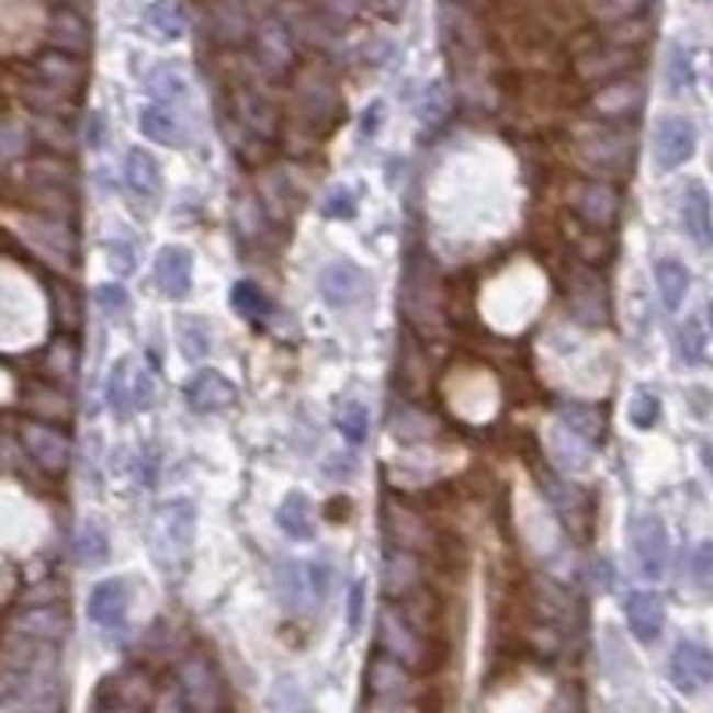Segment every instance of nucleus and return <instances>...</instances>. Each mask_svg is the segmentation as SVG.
I'll use <instances>...</instances> for the list:
<instances>
[{"label":"nucleus","mask_w":713,"mask_h":713,"mask_svg":"<svg viewBox=\"0 0 713 713\" xmlns=\"http://www.w3.org/2000/svg\"><path fill=\"white\" fill-rule=\"evenodd\" d=\"M107 264L114 275H128V271H136V247L128 239H107Z\"/></svg>","instance_id":"52"},{"label":"nucleus","mask_w":713,"mask_h":713,"mask_svg":"<svg viewBox=\"0 0 713 713\" xmlns=\"http://www.w3.org/2000/svg\"><path fill=\"white\" fill-rule=\"evenodd\" d=\"M546 493L556 507L564 510V518H570V513H581L585 510V496L578 485H570V482H561V478H546Z\"/></svg>","instance_id":"48"},{"label":"nucleus","mask_w":713,"mask_h":713,"mask_svg":"<svg viewBox=\"0 0 713 713\" xmlns=\"http://www.w3.org/2000/svg\"><path fill=\"white\" fill-rule=\"evenodd\" d=\"M185 399H190V407L200 410V414H222L228 410L239 399V389L233 382H228L222 371H214V367H204V371H196V375L185 382Z\"/></svg>","instance_id":"10"},{"label":"nucleus","mask_w":713,"mask_h":713,"mask_svg":"<svg viewBox=\"0 0 713 713\" xmlns=\"http://www.w3.org/2000/svg\"><path fill=\"white\" fill-rule=\"evenodd\" d=\"M706 342H710V336H706V325H703V318H684L681 325H678V332H675V356H678V364H684V367H699L706 361Z\"/></svg>","instance_id":"30"},{"label":"nucleus","mask_w":713,"mask_h":713,"mask_svg":"<svg viewBox=\"0 0 713 713\" xmlns=\"http://www.w3.org/2000/svg\"><path fill=\"white\" fill-rule=\"evenodd\" d=\"M271 706L275 710H299L304 706V695H299V689H296V681L293 678H279L275 681V689H271Z\"/></svg>","instance_id":"55"},{"label":"nucleus","mask_w":713,"mask_h":713,"mask_svg":"<svg viewBox=\"0 0 713 713\" xmlns=\"http://www.w3.org/2000/svg\"><path fill=\"white\" fill-rule=\"evenodd\" d=\"M404 314H407L410 325L421 328V332H428V328L435 332L439 321H442L435 282L428 279V275H421L418 268H410L407 279H404Z\"/></svg>","instance_id":"12"},{"label":"nucleus","mask_w":713,"mask_h":713,"mask_svg":"<svg viewBox=\"0 0 713 713\" xmlns=\"http://www.w3.org/2000/svg\"><path fill=\"white\" fill-rule=\"evenodd\" d=\"M193 532H196V513L190 499H171L161 507V518H157V542L165 550H171V561L182 556L193 546Z\"/></svg>","instance_id":"13"},{"label":"nucleus","mask_w":713,"mask_h":713,"mask_svg":"<svg viewBox=\"0 0 713 713\" xmlns=\"http://www.w3.org/2000/svg\"><path fill=\"white\" fill-rule=\"evenodd\" d=\"M307 578H310V599H314V610H318L325 599H328V589H332V567L321 564V561H310L307 564Z\"/></svg>","instance_id":"54"},{"label":"nucleus","mask_w":713,"mask_h":713,"mask_svg":"<svg viewBox=\"0 0 713 713\" xmlns=\"http://www.w3.org/2000/svg\"><path fill=\"white\" fill-rule=\"evenodd\" d=\"M139 133L147 136L150 143H161V147H179L182 143V128H179V118L171 114V107L165 104H147L139 107Z\"/></svg>","instance_id":"28"},{"label":"nucleus","mask_w":713,"mask_h":713,"mask_svg":"<svg viewBox=\"0 0 713 713\" xmlns=\"http://www.w3.org/2000/svg\"><path fill=\"white\" fill-rule=\"evenodd\" d=\"M33 76L39 82H47L50 90H57L65 100H76V93L86 86V65H82V57H71V54H61V50H47V54L36 57Z\"/></svg>","instance_id":"11"},{"label":"nucleus","mask_w":713,"mask_h":713,"mask_svg":"<svg viewBox=\"0 0 713 713\" xmlns=\"http://www.w3.org/2000/svg\"><path fill=\"white\" fill-rule=\"evenodd\" d=\"M710 581H713V546H710V542H699V546L692 550V556H689V585L699 596H706Z\"/></svg>","instance_id":"44"},{"label":"nucleus","mask_w":713,"mask_h":713,"mask_svg":"<svg viewBox=\"0 0 713 713\" xmlns=\"http://www.w3.org/2000/svg\"><path fill=\"white\" fill-rule=\"evenodd\" d=\"M567 307L578 321L585 325H603L610 304H607V282L596 275L589 268L570 271L567 279Z\"/></svg>","instance_id":"7"},{"label":"nucleus","mask_w":713,"mask_h":713,"mask_svg":"<svg viewBox=\"0 0 713 713\" xmlns=\"http://www.w3.org/2000/svg\"><path fill=\"white\" fill-rule=\"evenodd\" d=\"M681 228L699 250H710V193L703 182H689L681 193Z\"/></svg>","instance_id":"19"},{"label":"nucleus","mask_w":713,"mask_h":713,"mask_svg":"<svg viewBox=\"0 0 713 713\" xmlns=\"http://www.w3.org/2000/svg\"><path fill=\"white\" fill-rule=\"evenodd\" d=\"M82 139H86V147H104V114L100 111H90L86 114V128H82Z\"/></svg>","instance_id":"58"},{"label":"nucleus","mask_w":713,"mask_h":713,"mask_svg":"<svg viewBox=\"0 0 713 713\" xmlns=\"http://www.w3.org/2000/svg\"><path fill=\"white\" fill-rule=\"evenodd\" d=\"M29 196L36 200L39 211H47L50 218L65 222L71 211H76V190H71V176L61 161L54 157H43V161L29 165Z\"/></svg>","instance_id":"3"},{"label":"nucleus","mask_w":713,"mask_h":713,"mask_svg":"<svg viewBox=\"0 0 713 713\" xmlns=\"http://www.w3.org/2000/svg\"><path fill=\"white\" fill-rule=\"evenodd\" d=\"M336 425H339L342 439H350L353 446H361V442L367 439L371 414H367V407L361 404V399H342L339 410H336Z\"/></svg>","instance_id":"40"},{"label":"nucleus","mask_w":713,"mask_h":713,"mask_svg":"<svg viewBox=\"0 0 713 713\" xmlns=\"http://www.w3.org/2000/svg\"><path fill=\"white\" fill-rule=\"evenodd\" d=\"M47 39H50L54 50L71 54V57H86L93 47V25L82 11L57 4L47 19Z\"/></svg>","instance_id":"8"},{"label":"nucleus","mask_w":713,"mask_h":713,"mask_svg":"<svg viewBox=\"0 0 713 713\" xmlns=\"http://www.w3.org/2000/svg\"><path fill=\"white\" fill-rule=\"evenodd\" d=\"M125 185L133 190L139 200H154L161 196V165L154 161V154L143 147L125 154Z\"/></svg>","instance_id":"23"},{"label":"nucleus","mask_w":713,"mask_h":713,"mask_svg":"<svg viewBox=\"0 0 713 713\" xmlns=\"http://www.w3.org/2000/svg\"><path fill=\"white\" fill-rule=\"evenodd\" d=\"M318 293L332 310H356L367 304L371 293H375V279H371L356 261L339 257V261H328L321 268Z\"/></svg>","instance_id":"2"},{"label":"nucleus","mask_w":713,"mask_h":713,"mask_svg":"<svg viewBox=\"0 0 713 713\" xmlns=\"http://www.w3.org/2000/svg\"><path fill=\"white\" fill-rule=\"evenodd\" d=\"M660 393L653 389V385H638V389L632 393V399H627V421H632L635 428H642V432H649V428L660 421Z\"/></svg>","instance_id":"39"},{"label":"nucleus","mask_w":713,"mask_h":713,"mask_svg":"<svg viewBox=\"0 0 713 713\" xmlns=\"http://www.w3.org/2000/svg\"><path fill=\"white\" fill-rule=\"evenodd\" d=\"M393 432L399 435V439H428L435 432V421L432 418H425V414H418V410H410V407H404L393 418Z\"/></svg>","instance_id":"46"},{"label":"nucleus","mask_w":713,"mask_h":713,"mask_svg":"<svg viewBox=\"0 0 713 713\" xmlns=\"http://www.w3.org/2000/svg\"><path fill=\"white\" fill-rule=\"evenodd\" d=\"M556 418L567 428L570 435L585 439L589 446H596L603 439V414H599L592 404H581V399H561L556 404Z\"/></svg>","instance_id":"24"},{"label":"nucleus","mask_w":713,"mask_h":713,"mask_svg":"<svg viewBox=\"0 0 713 713\" xmlns=\"http://www.w3.org/2000/svg\"><path fill=\"white\" fill-rule=\"evenodd\" d=\"M233 304L239 314H247V318H261L264 307H268V299L264 293L257 290L253 282H236V290H233Z\"/></svg>","instance_id":"51"},{"label":"nucleus","mask_w":713,"mask_h":713,"mask_svg":"<svg viewBox=\"0 0 713 713\" xmlns=\"http://www.w3.org/2000/svg\"><path fill=\"white\" fill-rule=\"evenodd\" d=\"M450 111H453V97H450V90L442 82H432L425 90V97H421V107H418V114H421V125L425 128H439L442 122L450 118Z\"/></svg>","instance_id":"42"},{"label":"nucleus","mask_w":713,"mask_h":713,"mask_svg":"<svg viewBox=\"0 0 713 713\" xmlns=\"http://www.w3.org/2000/svg\"><path fill=\"white\" fill-rule=\"evenodd\" d=\"M561 428H564V425H561ZM561 428H556V432L550 435V450H553V456H556V461H561L564 467H570V471H585V467H589V450H592V446H589V442H585V439L570 435V432H567L570 442H564V432H561Z\"/></svg>","instance_id":"41"},{"label":"nucleus","mask_w":713,"mask_h":713,"mask_svg":"<svg viewBox=\"0 0 713 713\" xmlns=\"http://www.w3.org/2000/svg\"><path fill=\"white\" fill-rule=\"evenodd\" d=\"M125 404H133V389H128V356H122L107 375V407L122 410Z\"/></svg>","instance_id":"49"},{"label":"nucleus","mask_w":713,"mask_h":713,"mask_svg":"<svg viewBox=\"0 0 713 713\" xmlns=\"http://www.w3.org/2000/svg\"><path fill=\"white\" fill-rule=\"evenodd\" d=\"M54 307H57V314H61V325H65V328H76V325H79L76 304H71V296H68L65 285H57V290H54Z\"/></svg>","instance_id":"59"},{"label":"nucleus","mask_w":713,"mask_h":713,"mask_svg":"<svg viewBox=\"0 0 713 713\" xmlns=\"http://www.w3.org/2000/svg\"><path fill=\"white\" fill-rule=\"evenodd\" d=\"M147 93H150L154 104L171 107V104H179V100L185 97V79L171 65H157L150 76H147Z\"/></svg>","instance_id":"37"},{"label":"nucleus","mask_w":713,"mask_h":713,"mask_svg":"<svg viewBox=\"0 0 713 713\" xmlns=\"http://www.w3.org/2000/svg\"><path fill=\"white\" fill-rule=\"evenodd\" d=\"M378 624H382L378 638H382V646H385V653L393 656V660H399V664H418L421 660V638L414 635L404 621H396L393 610H385L378 618Z\"/></svg>","instance_id":"22"},{"label":"nucleus","mask_w":713,"mask_h":713,"mask_svg":"<svg viewBox=\"0 0 713 713\" xmlns=\"http://www.w3.org/2000/svg\"><path fill=\"white\" fill-rule=\"evenodd\" d=\"M596 107H599L603 118L618 122V118H624V114H632V111L642 107V90H638V86H624V82L607 86V90L596 97Z\"/></svg>","instance_id":"36"},{"label":"nucleus","mask_w":713,"mask_h":713,"mask_svg":"<svg viewBox=\"0 0 713 713\" xmlns=\"http://www.w3.org/2000/svg\"><path fill=\"white\" fill-rule=\"evenodd\" d=\"M154 279L168 299H182L193 293V253L185 247H165L157 253Z\"/></svg>","instance_id":"16"},{"label":"nucleus","mask_w":713,"mask_h":713,"mask_svg":"<svg viewBox=\"0 0 713 713\" xmlns=\"http://www.w3.org/2000/svg\"><path fill=\"white\" fill-rule=\"evenodd\" d=\"M296 111L304 114L307 122L314 125H325V122H332V114L339 111V100L332 93V86H325V82H304L296 90Z\"/></svg>","instance_id":"29"},{"label":"nucleus","mask_w":713,"mask_h":713,"mask_svg":"<svg viewBox=\"0 0 713 713\" xmlns=\"http://www.w3.org/2000/svg\"><path fill=\"white\" fill-rule=\"evenodd\" d=\"M632 550L646 578H664L670 564V532L660 513H635L632 521Z\"/></svg>","instance_id":"4"},{"label":"nucleus","mask_w":713,"mask_h":713,"mask_svg":"<svg viewBox=\"0 0 713 713\" xmlns=\"http://www.w3.org/2000/svg\"><path fill=\"white\" fill-rule=\"evenodd\" d=\"M575 211L592 228H610L613 222H618V211H621L618 190H613V185L603 182V179L581 182L578 190H575Z\"/></svg>","instance_id":"15"},{"label":"nucleus","mask_w":713,"mask_h":713,"mask_svg":"<svg viewBox=\"0 0 713 713\" xmlns=\"http://www.w3.org/2000/svg\"><path fill=\"white\" fill-rule=\"evenodd\" d=\"M692 82H695L692 50L684 47L681 39H675V43H670V50H667V86H670V93L681 97L684 90H692Z\"/></svg>","instance_id":"38"},{"label":"nucleus","mask_w":713,"mask_h":713,"mask_svg":"<svg viewBox=\"0 0 713 713\" xmlns=\"http://www.w3.org/2000/svg\"><path fill=\"white\" fill-rule=\"evenodd\" d=\"M578 154L596 176L618 179L624 171H632L635 136H632V128H624L621 122H610V118L589 122L578 128Z\"/></svg>","instance_id":"1"},{"label":"nucleus","mask_w":713,"mask_h":713,"mask_svg":"<svg viewBox=\"0 0 713 713\" xmlns=\"http://www.w3.org/2000/svg\"><path fill=\"white\" fill-rule=\"evenodd\" d=\"M695 143H699V133H695L692 118H684V114H667V118H660L653 128V165L660 171L681 168L695 154Z\"/></svg>","instance_id":"5"},{"label":"nucleus","mask_w":713,"mask_h":713,"mask_svg":"<svg viewBox=\"0 0 713 713\" xmlns=\"http://www.w3.org/2000/svg\"><path fill=\"white\" fill-rule=\"evenodd\" d=\"M47 361H50V367H61V375L68 378L71 371H76V350H71L65 339H57L50 347V353H47Z\"/></svg>","instance_id":"57"},{"label":"nucleus","mask_w":713,"mask_h":713,"mask_svg":"<svg viewBox=\"0 0 713 713\" xmlns=\"http://www.w3.org/2000/svg\"><path fill=\"white\" fill-rule=\"evenodd\" d=\"M65 632V618H57V610L50 607H36V610H29L25 618L19 621V635L29 638V642H57Z\"/></svg>","instance_id":"34"},{"label":"nucleus","mask_w":713,"mask_h":713,"mask_svg":"<svg viewBox=\"0 0 713 713\" xmlns=\"http://www.w3.org/2000/svg\"><path fill=\"white\" fill-rule=\"evenodd\" d=\"M653 279H656V293H660L664 307L678 310L684 304V296H689V285H692L689 268L675 261V257H660V261L653 264Z\"/></svg>","instance_id":"25"},{"label":"nucleus","mask_w":713,"mask_h":713,"mask_svg":"<svg viewBox=\"0 0 713 713\" xmlns=\"http://www.w3.org/2000/svg\"><path fill=\"white\" fill-rule=\"evenodd\" d=\"M382 111H385L382 100H371V104L364 107V118H361V139H367V136H375V133H378V125H382Z\"/></svg>","instance_id":"61"},{"label":"nucleus","mask_w":713,"mask_h":713,"mask_svg":"<svg viewBox=\"0 0 713 713\" xmlns=\"http://www.w3.org/2000/svg\"><path fill=\"white\" fill-rule=\"evenodd\" d=\"M22 442H25L29 456H33L43 471H50V475H61L71 461V442L50 425H25Z\"/></svg>","instance_id":"14"},{"label":"nucleus","mask_w":713,"mask_h":713,"mask_svg":"<svg viewBox=\"0 0 713 713\" xmlns=\"http://www.w3.org/2000/svg\"><path fill=\"white\" fill-rule=\"evenodd\" d=\"M211 25L222 43H242L250 33V11L242 8V0H211Z\"/></svg>","instance_id":"26"},{"label":"nucleus","mask_w":713,"mask_h":713,"mask_svg":"<svg viewBox=\"0 0 713 713\" xmlns=\"http://www.w3.org/2000/svg\"><path fill=\"white\" fill-rule=\"evenodd\" d=\"M179 689L185 695V703L200 706V710H211L218 706V678L204 660H185L179 670Z\"/></svg>","instance_id":"21"},{"label":"nucleus","mask_w":713,"mask_h":713,"mask_svg":"<svg viewBox=\"0 0 713 713\" xmlns=\"http://www.w3.org/2000/svg\"><path fill=\"white\" fill-rule=\"evenodd\" d=\"M125 613H128V581L125 578H104L90 592L93 624H100L104 632H118V627H125Z\"/></svg>","instance_id":"17"},{"label":"nucleus","mask_w":713,"mask_h":713,"mask_svg":"<svg viewBox=\"0 0 713 713\" xmlns=\"http://www.w3.org/2000/svg\"><path fill=\"white\" fill-rule=\"evenodd\" d=\"M39 139L47 143L50 150H61V154H68L71 147H76V133H71V125L65 122V114L39 118Z\"/></svg>","instance_id":"45"},{"label":"nucleus","mask_w":713,"mask_h":713,"mask_svg":"<svg viewBox=\"0 0 713 713\" xmlns=\"http://www.w3.org/2000/svg\"><path fill=\"white\" fill-rule=\"evenodd\" d=\"M371 684H375V692L382 695H399V692H407V670L389 656V660H378L371 667Z\"/></svg>","instance_id":"43"},{"label":"nucleus","mask_w":713,"mask_h":713,"mask_svg":"<svg viewBox=\"0 0 713 713\" xmlns=\"http://www.w3.org/2000/svg\"><path fill=\"white\" fill-rule=\"evenodd\" d=\"M143 22H147V29L157 39L176 43L185 36V19H182L179 4H171V0H150V4L143 8Z\"/></svg>","instance_id":"32"},{"label":"nucleus","mask_w":713,"mask_h":713,"mask_svg":"<svg viewBox=\"0 0 713 713\" xmlns=\"http://www.w3.org/2000/svg\"><path fill=\"white\" fill-rule=\"evenodd\" d=\"M364 607H367V581H353L347 596V627L356 635L364 627Z\"/></svg>","instance_id":"53"},{"label":"nucleus","mask_w":713,"mask_h":713,"mask_svg":"<svg viewBox=\"0 0 713 713\" xmlns=\"http://www.w3.org/2000/svg\"><path fill=\"white\" fill-rule=\"evenodd\" d=\"M176 339H179L182 356L190 364H200L211 353V328L204 318H196V314H182V318L176 321Z\"/></svg>","instance_id":"31"},{"label":"nucleus","mask_w":713,"mask_h":713,"mask_svg":"<svg viewBox=\"0 0 713 713\" xmlns=\"http://www.w3.org/2000/svg\"><path fill=\"white\" fill-rule=\"evenodd\" d=\"M371 8L382 11V14H389V19H396L399 11H404V0H367Z\"/></svg>","instance_id":"62"},{"label":"nucleus","mask_w":713,"mask_h":713,"mask_svg":"<svg viewBox=\"0 0 713 713\" xmlns=\"http://www.w3.org/2000/svg\"><path fill=\"white\" fill-rule=\"evenodd\" d=\"M275 521L290 539L304 542V539L314 535V503L304 493H285V499L279 503Z\"/></svg>","instance_id":"27"},{"label":"nucleus","mask_w":713,"mask_h":713,"mask_svg":"<svg viewBox=\"0 0 713 713\" xmlns=\"http://www.w3.org/2000/svg\"><path fill=\"white\" fill-rule=\"evenodd\" d=\"M257 57H261V65L268 71H285L293 65V57H296V43H293V33H290V25H285L282 19H268L257 25Z\"/></svg>","instance_id":"18"},{"label":"nucleus","mask_w":713,"mask_h":713,"mask_svg":"<svg viewBox=\"0 0 713 713\" xmlns=\"http://www.w3.org/2000/svg\"><path fill=\"white\" fill-rule=\"evenodd\" d=\"M275 592H279V603L290 610V613L314 610L307 564H299V561H282L279 570H275Z\"/></svg>","instance_id":"20"},{"label":"nucleus","mask_w":713,"mask_h":713,"mask_svg":"<svg viewBox=\"0 0 713 713\" xmlns=\"http://www.w3.org/2000/svg\"><path fill=\"white\" fill-rule=\"evenodd\" d=\"M325 14L332 19V25H350L361 11V0H325Z\"/></svg>","instance_id":"56"},{"label":"nucleus","mask_w":713,"mask_h":713,"mask_svg":"<svg viewBox=\"0 0 713 713\" xmlns=\"http://www.w3.org/2000/svg\"><path fill=\"white\" fill-rule=\"evenodd\" d=\"M107 553H111V542H107L104 528L97 521H82L76 532V561L86 567H100L107 561Z\"/></svg>","instance_id":"35"},{"label":"nucleus","mask_w":713,"mask_h":713,"mask_svg":"<svg viewBox=\"0 0 713 713\" xmlns=\"http://www.w3.org/2000/svg\"><path fill=\"white\" fill-rule=\"evenodd\" d=\"M150 404H154V375H150V371H136L133 407H150Z\"/></svg>","instance_id":"60"},{"label":"nucleus","mask_w":713,"mask_h":713,"mask_svg":"<svg viewBox=\"0 0 713 713\" xmlns=\"http://www.w3.org/2000/svg\"><path fill=\"white\" fill-rule=\"evenodd\" d=\"M624 618H627V632H632L642 646H653L656 638L664 632V621H667V607H664V596L660 592H627L624 599Z\"/></svg>","instance_id":"9"},{"label":"nucleus","mask_w":713,"mask_h":713,"mask_svg":"<svg viewBox=\"0 0 713 713\" xmlns=\"http://www.w3.org/2000/svg\"><path fill=\"white\" fill-rule=\"evenodd\" d=\"M318 207H321L325 218H336V222L353 218V214H356V193L350 190V185H332Z\"/></svg>","instance_id":"47"},{"label":"nucleus","mask_w":713,"mask_h":713,"mask_svg":"<svg viewBox=\"0 0 713 713\" xmlns=\"http://www.w3.org/2000/svg\"><path fill=\"white\" fill-rule=\"evenodd\" d=\"M93 299H97V307L107 314V318H122V314H128V293H125L122 282L100 285V290L93 293Z\"/></svg>","instance_id":"50"},{"label":"nucleus","mask_w":713,"mask_h":713,"mask_svg":"<svg viewBox=\"0 0 713 713\" xmlns=\"http://www.w3.org/2000/svg\"><path fill=\"white\" fill-rule=\"evenodd\" d=\"M670 681L675 689L684 695H695L703 692L706 684L713 681V656L706 646H699L692 638H681L675 653H670Z\"/></svg>","instance_id":"6"},{"label":"nucleus","mask_w":713,"mask_h":713,"mask_svg":"<svg viewBox=\"0 0 713 713\" xmlns=\"http://www.w3.org/2000/svg\"><path fill=\"white\" fill-rule=\"evenodd\" d=\"M418 581V564H414V556L404 553V550H393L385 553L382 561V585L389 596H404L410 592V585Z\"/></svg>","instance_id":"33"}]
</instances>
